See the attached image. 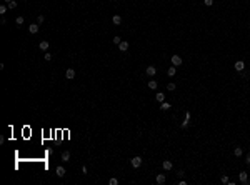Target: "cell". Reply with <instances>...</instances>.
Returning a JSON list of instances; mask_svg holds the SVG:
<instances>
[{
	"label": "cell",
	"instance_id": "obj_1",
	"mask_svg": "<svg viewBox=\"0 0 250 185\" xmlns=\"http://www.w3.org/2000/svg\"><path fill=\"white\" fill-rule=\"evenodd\" d=\"M238 180H240V183L247 185V183H248V173H247V172H240V173H238Z\"/></svg>",
	"mask_w": 250,
	"mask_h": 185
},
{
	"label": "cell",
	"instance_id": "obj_2",
	"mask_svg": "<svg viewBox=\"0 0 250 185\" xmlns=\"http://www.w3.org/2000/svg\"><path fill=\"white\" fill-rule=\"evenodd\" d=\"M130 163H132V167H133V169H139L140 165H142V157H133L130 160Z\"/></svg>",
	"mask_w": 250,
	"mask_h": 185
},
{
	"label": "cell",
	"instance_id": "obj_3",
	"mask_svg": "<svg viewBox=\"0 0 250 185\" xmlns=\"http://www.w3.org/2000/svg\"><path fill=\"white\" fill-rule=\"evenodd\" d=\"M172 65H174V67H179V65H182V58H180L179 55H172Z\"/></svg>",
	"mask_w": 250,
	"mask_h": 185
},
{
	"label": "cell",
	"instance_id": "obj_4",
	"mask_svg": "<svg viewBox=\"0 0 250 185\" xmlns=\"http://www.w3.org/2000/svg\"><path fill=\"white\" fill-rule=\"evenodd\" d=\"M145 73H147L148 77H153L155 73H157V69H155L153 65H148V67H147V70H145Z\"/></svg>",
	"mask_w": 250,
	"mask_h": 185
},
{
	"label": "cell",
	"instance_id": "obj_5",
	"mask_svg": "<svg viewBox=\"0 0 250 185\" xmlns=\"http://www.w3.org/2000/svg\"><path fill=\"white\" fill-rule=\"evenodd\" d=\"M235 69H237V72H243V69H245V64H243L242 60L235 62Z\"/></svg>",
	"mask_w": 250,
	"mask_h": 185
},
{
	"label": "cell",
	"instance_id": "obj_6",
	"mask_svg": "<svg viewBox=\"0 0 250 185\" xmlns=\"http://www.w3.org/2000/svg\"><path fill=\"white\" fill-rule=\"evenodd\" d=\"M48 45H50V44H48L47 40H42V42H40V44H39V48H40V50H44V52H45V50H48Z\"/></svg>",
	"mask_w": 250,
	"mask_h": 185
},
{
	"label": "cell",
	"instance_id": "obj_7",
	"mask_svg": "<svg viewBox=\"0 0 250 185\" xmlns=\"http://www.w3.org/2000/svg\"><path fill=\"white\" fill-rule=\"evenodd\" d=\"M157 183L159 185L165 183V175H163V173H157Z\"/></svg>",
	"mask_w": 250,
	"mask_h": 185
},
{
	"label": "cell",
	"instance_id": "obj_8",
	"mask_svg": "<svg viewBox=\"0 0 250 185\" xmlns=\"http://www.w3.org/2000/svg\"><path fill=\"white\" fill-rule=\"evenodd\" d=\"M65 77H67L68 80H72V78L75 77V70H73V69H68L67 72H65Z\"/></svg>",
	"mask_w": 250,
	"mask_h": 185
},
{
	"label": "cell",
	"instance_id": "obj_9",
	"mask_svg": "<svg viewBox=\"0 0 250 185\" xmlns=\"http://www.w3.org/2000/svg\"><path fill=\"white\" fill-rule=\"evenodd\" d=\"M39 24H32V25H30V27H28V32H30V33H37V32H39Z\"/></svg>",
	"mask_w": 250,
	"mask_h": 185
},
{
	"label": "cell",
	"instance_id": "obj_10",
	"mask_svg": "<svg viewBox=\"0 0 250 185\" xmlns=\"http://www.w3.org/2000/svg\"><path fill=\"white\" fill-rule=\"evenodd\" d=\"M119 48H120V50H122V52H127V50H128V42H120V44H119Z\"/></svg>",
	"mask_w": 250,
	"mask_h": 185
},
{
	"label": "cell",
	"instance_id": "obj_11",
	"mask_svg": "<svg viewBox=\"0 0 250 185\" xmlns=\"http://www.w3.org/2000/svg\"><path fill=\"white\" fill-rule=\"evenodd\" d=\"M162 167H163V170H172V162L170 160H163V163H162Z\"/></svg>",
	"mask_w": 250,
	"mask_h": 185
},
{
	"label": "cell",
	"instance_id": "obj_12",
	"mask_svg": "<svg viewBox=\"0 0 250 185\" xmlns=\"http://www.w3.org/2000/svg\"><path fill=\"white\" fill-rule=\"evenodd\" d=\"M55 172H57V177H64L65 173H67L64 167H57V170H55Z\"/></svg>",
	"mask_w": 250,
	"mask_h": 185
},
{
	"label": "cell",
	"instance_id": "obj_13",
	"mask_svg": "<svg viewBox=\"0 0 250 185\" xmlns=\"http://www.w3.org/2000/svg\"><path fill=\"white\" fill-rule=\"evenodd\" d=\"M175 73H177V69H175L174 65H172V67H168V70H167V75H168V77H174Z\"/></svg>",
	"mask_w": 250,
	"mask_h": 185
},
{
	"label": "cell",
	"instance_id": "obj_14",
	"mask_svg": "<svg viewBox=\"0 0 250 185\" xmlns=\"http://www.w3.org/2000/svg\"><path fill=\"white\" fill-rule=\"evenodd\" d=\"M62 160L64 162H70V152H68V150H65V152L62 153Z\"/></svg>",
	"mask_w": 250,
	"mask_h": 185
},
{
	"label": "cell",
	"instance_id": "obj_15",
	"mask_svg": "<svg viewBox=\"0 0 250 185\" xmlns=\"http://www.w3.org/2000/svg\"><path fill=\"white\" fill-rule=\"evenodd\" d=\"M112 22H113L115 25H120V24H122V17H120V15H113V18H112Z\"/></svg>",
	"mask_w": 250,
	"mask_h": 185
},
{
	"label": "cell",
	"instance_id": "obj_16",
	"mask_svg": "<svg viewBox=\"0 0 250 185\" xmlns=\"http://www.w3.org/2000/svg\"><path fill=\"white\" fill-rule=\"evenodd\" d=\"M242 147H235V150H234V155L235 157H242Z\"/></svg>",
	"mask_w": 250,
	"mask_h": 185
},
{
	"label": "cell",
	"instance_id": "obj_17",
	"mask_svg": "<svg viewBox=\"0 0 250 185\" xmlns=\"http://www.w3.org/2000/svg\"><path fill=\"white\" fill-rule=\"evenodd\" d=\"M188 120H190V112H187V113H185V120H183L182 127H187V125H188Z\"/></svg>",
	"mask_w": 250,
	"mask_h": 185
},
{
	"label": "cell",
	"instance_id": "obj_18",
	"mask_svg": "<svg viewBox=\"0 0 250 185\" xmlns=\"http://www.w3.org/2000/svg\"><path fill=\"white\" fill-rule=\"evenodd\" d=\"M157 102H165V93H157Z\"/></svg>",
	"mask_w": 250,
	"mask_h": 185
},
{
	"label": "cell",
	"instance_id": "obj_19",
	"mask_svg": "<svg viewBox=\"0 0 250 185\" xmlns=\"http://www.w3.org/2000/svg\"><path fill=\"white\" fill-rule=\"evenodd\" d=\"M148 89L155 90V89H157V82H155V80H150V82H148Z\"/></svg>",
	"mask_w": 250,
	"mask_h": 185
},
{
	"label": "cell",
	"instance_id": "obj_20",
	"mask_svg": "<svg viewBox=\"0 0 250 185\" xmlns=\"http://www.w3.org/2000/svg\"><path fill=\"white\" fill-rule=\"evenodd\" d=\"M160 109H162V110H168V109H170V104H167V102H162Z\"/></svg>",
	"mask_w": 250,
	"mask_h": 185
},
{
	"label": "cell",
	"instance_id": "obj_21",
	"mask_svg": "<svg viewBox=\"0 0 250 185\" xmlns=\"http://www.w3.org/2000/svg\"><path fill=\"white\" fill-rule=\"evenodd\" d=\"M8 8H10V10H13V8H17V2H15V0H12V2H8Z\"/></svg>",
	"mask_w": 250,
	"mask_h": 185
},
{
	"label": "cell",
	"instance_id": "obj_22",
	"mask_svg": "<svg viewBox=\"0 0 250 185\" xmlns=\"http://www.w3.org/2000/svg\"><path fill=\"white\" fill-rule=\"evenodd\" d=\"M15 22H17V25H22V24H24V17H22V15H18Z\"/></svg>",
	"mask_w": 250,
	"mask_h": 185
},
{
	"label": "cell",
	"instance_id": "obj_23",
	"mask_svg": "<svg viewBox=\"0 0 250 185\" xmlns=\"http://www.w3.org/2000/svg\"><path fill=\"white\" fill-rule=\"evenodd\" d=\"M167 90H170V92H174V90H175V84H172V82H170V84L167 85Z\"/></svg>",
	"mask_w": 250,
	"mask_h": 185
},
{
	"label": "cell",
	"instance_id": "obj_24",
	"mask_svg": "<svg viewBox=\"0 0 250 185\" xmlns=\"http://www.w3.org/2000/svg\"><path fill=\"white\" fill-rule=\"evenodd\" d=\"M120 42H122V38H120V37H113V44H115V45H119Z\"/></svg>",
	"mask_w": 250,
	"mask_h": 185
},
{
	"label": "cell",
	"instance_id": "obj_25",
	"mask_svg": "<svg viewBox=\"0 0 250 185\" xmlns=\"http://www.w3.org/2000/svg\"><path fill=\"white\" fill-rule=\"evenodd\" d=\"M108 183H110V185H117V183H119V180H117V178H110Z\"/></svg>",
	"mask_w": 250,
	"mask_h": 185
},
{
	"label": "cell",
	"instance_id": "obj_26",
	"mask_svg": "<svg viewBox=\"0 0 250 185\" xmlns=\"http://www.w3.org/2000/svg\"><path fill=\"white\" fill-rule=\"evenodd\" d=\"M7 8L8 7H5V5H0V13H5L7 12Z\"/></svg>",
	"mask_w": 250,
	"mask_h": 185
},
{
	"label": "cell",
	"instance_id": "obj_27",
	"mask_svg": "<svg viewBox=\"0 0 250 185\" xmlns=\"http://www.w3.org/2000/svg\"><path fill=\"white\" fill-rule=\"evenodd\" d=\"M44 20H45V18H44V15H39V18H37V22H39V25H40V24H44Z\"/></svg>",
	"mask_w": 250,
	"mask_h": 185
},
{
	"label": "cell",
	"instance_id": "obj_28",
	"mask_svg": "<svg viewBox=\"0 0 250 185\" xmlns=\"http://www.w3.org/2000/svg\"><path fill=\"white\" fill-rule=\"evenodd\" d=\"M203 4H205V5H207V7H210V5H212V4H214V0H203Z\"/></svg>",
	"mask_w": 250,
	"mask_h": 185
},
{
	"label": "cell",
	"instance_id": "obj_29",
	"mask_svg": "<svg viewBox=\"0 0 250 185\" xmlns=\"http://www.w3.org/2000/svg\"><path fill=\"white\" fill-rule=\"evenodd\" d=\"M45 60H48V62L52 60V53H45Z\"/></svg>",
	"mask_w": 250,
	"mask_h": 185
},
{
	"label": "cell",
	"instance_id": "obj_30",
	"mask_svg": "<svg viewBox=\"0 0 250 185\" xmlns=\"http://www.w3.org/2000/svg\"><path fill=\"white\" fill-rule=\"evenodd\" d=\"M220 180H222V183H228V178H227V177H225V175H223V177H222V178H220Z\"/></svg>",
	"mask_w": 250,
	"mask_h": 185
},
{
	"label": "cell",
	"instance_id": "obj_31",
	"mask_svg": "<svg viewBox=\"0 0 250 185\" xmlns=\"http://www.w3.org/2000/svg\"><path fill=\"white\" fill-rule=\"evenodd\" d=\"M245 163H247V165H250V153L245 157Z\"/></svg>",
	"mask_w": 250,
	"mask_h": 185
},
{
	"label": "cell",
	"instance_id": "obj_32",
	"mask_svg": "<svg viewBox=\"0 0 250 185\" xmlns=\"http://www.w3.org/2000/svg\"><path fill=\"white\" fill-rule=\"evenodd\" d=\"M5 2H7V4H8V2H12V0H5Z\"/></svg>",
	"mask_w": 250,
	"mask_h": 185
}]
</instances>
